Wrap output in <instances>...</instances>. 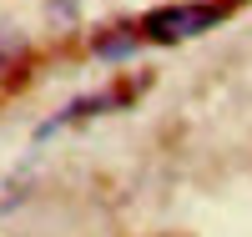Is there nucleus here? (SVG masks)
<instances>
[{
  "instance_id": "obj_2",
  "label": "nucleus",
  "mask_w": 252,
  "mask_h": 237,
  "mask_svg": "<svg viewBox=\"0 0 252 237\" xmlns=\"http://www.w3.org/2000/svg\"><path fill=\"white\" fill-rule=\"evenodd\" d=\"M136 46H141V31H126V26H121V31H111V35L96 40V56H101V61H126Z\"/></svg>"
},
{
  "instance_id": "obj_1",
  "label": "nucleus",
  "mask_w": 252,
  "mask_h": 237,
  "mask_svg": "<svg viewBox=\"0 0 252 237\" xmlns=\"http://www.w3.org/2000/svg\"><path fill=\"white\" fill-rule=\"evenodd\" d=\"M227 10L217 0H182V5H161L141 20V35L146 40H161V46H177V40H192L202 31H212Z\"/></svg>"
}]
</instances>
